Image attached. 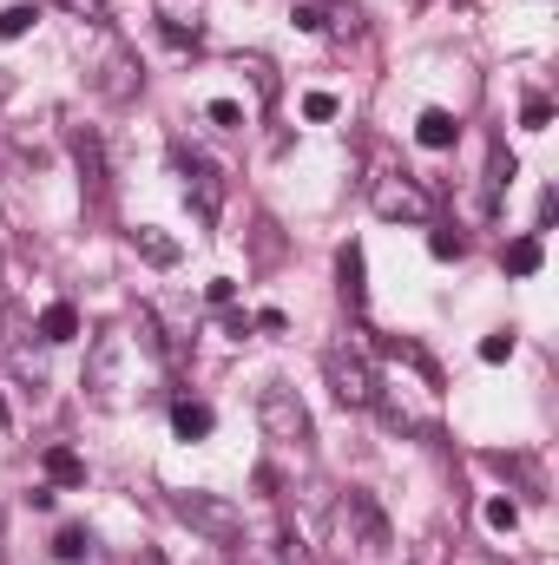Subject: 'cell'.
I'll return each instance as SVG.
<instances>
[{
  "mask_svg": "<svg viewBox=\"0 0 559 565\" xmlns=\"http://www.w3.org/2000/svg\"><path fill=\"white\" fill-rule=\"evenodd\" d=\"M323 375H329V388H336L342 408H376L382 402V382H376V369L356 349H323Z\"/></svg>",
  "mask_w": 559,
  "mask_h": 565,
  "instance_id": "6da1fadb",
  "label": "cell"
},
{
  "mask_svg": "<svg viewBox=\"0 0 559 565\" xmlns=\"http://www.w3.org/2000/svg\"><path fill=\"white\" fill-rule=\"evenodd\" d=\"M178 520H184L191 533L218 540V546H238V540H244V513H238L224 493H178Z\"/></svg>",
  "mask_w": 559,
  "mask_h": 565,
  "instance_id": "7a4b0ae2",
  "label": "cell"
},
{
  "mask_svg": "<svg viewBox=\"0 0 559 565\" xmlns=\"http://www.w3.org/2000/svg\"><path fill=\"white\" fill-rule=\"evenodd\" d=\"M257 422H264V434H271L277 447H309V408H303L296 388H283V382H271V388L257 395Z\"/></svg>",
  "mask_w": 559,
  "mask_h": 565,
  "instance_id": "3957f363",
  "label": "cell"
},
{
  "mask_svg": "<svg viewBox=\"0 0 559 565\" xmlns=\"http://www.w3.org/2000/svg\"><path fill=\"white\" fill-rule=\"evenodd\" d=\"M369 204H376V217H389V224H421V217H428V191H421L409 171H376V178H369Z\"/></svg>",
  "mask_w": 559,
  "mask_h": 565,
  "instance_id": "277c9868",
  "label": "cell"
},
{
  "mask_svg": "<svg viewBox=\"0 0 559 565\" xmlns=\"http://www.w3.org/2000/svg\"><path fill=\"white\" fill-rule=\"evenodd\" d=\"M336 533H342V540L356 533V546H362L369 559H376V553H389V520L376 513V500H369V493H349V500L336 507Z\"/></svg>",
  "mask_w": 559,
  "mask_h": 565,
  "instance_id": "5b68a950",
  "label": "cell"
},
{
  "mask_svg": "<svg viewBox=\"0 0 559 565\" xmlns=\"http://www.w3.org/2000/svg\"><path fill=\"white\" fill-rule=\"evenodd\" d=\"M184 178H191V184H184V198H198V217H204V224H218V211H224V171H218L211 158H191V164H184Z\"/></svg>",
  "mask_w": 559,
  "mask_h": 565,
  "instance_id": "8992f818",
  "label": "cell"
},
{
  "mask_svg": "<svg viewBox=\"0 0 559 565\" xmlns=\"http://www.w3.org/2000/svg\"><path fill=\"white\" fill-rule=\"evenodd\" d=\"M99 93H106V99H133V93H139V60H133L126 46H113V53L99 60Z\"/></svg>",
  "mask_w": 559,
  "mask_h": 565,
  "instance_id": "52a82bcc",
  "label": "cell"
},
{
  "mask_svg": "<svg viewBox=\"0 0 559 565\" xmlns=\"http://www.w3.org/2000/svg\"><path fill=\"white\" fill-rule=\"evenodd\" d=\"M119 349H126V335H99V349H93V395L99 402L119 395Z\"/></svg>",
  "mask_w": 559,
  "mask_h": 565,
  "instance_id": "ba28073f",
  "label": "cell"
},
{
  "mask_svg": "<svg viewBox=\"0 0 559 565\" xmlns=\"http://www.w3.org/2000/svg\"><path fill=\"white\" fill-rule=\"evenodd\" d=\"M198 13H204V0H158V26H165V40H171V46L198 40Z\"/></svg>",
  "mask_w": 559,
  "mask_h": 565,
  "instance_id": "9c48e42d",
  "label": "cell"
},
{
  "mask_svg": "<svg viewBox=\"0 0 559 565\" xmlns=\"http://www.w3.org/2000/svg\"><path fill=\"white\" fill-rule=\"evenodd\" d=\"M415 139L428 145V151H447V145L461 139V119H454V113H441V106H428V113L415 119Z\"/></svg>",
  "mask_w": 559,
  "mask_h": 565,
  "instance_id": "30bf717a",
  "label": "cell"
},
{
  "mask_svg": "<svg viewBox=\"0 0 559 565\" xmlns=\"http://www.w3.org/2000/svg\"><path fill=\"white\" fill-rule=\"evenodd\" d=\"M73 158H80L86 191L99 198V191H106V151H99V139H93V132H73Z\"/></svg>",
  "mask_w": 559,
  "mask_h": 565,
  "instance_id": "8fae6325",
  "label": "cell"
},
{
  "mask_svg": "<svg viewBox=\"0 0 559 565\" xmlns=\"http://www.w3.org/2000/svg\"><path fill=\"white\" fill-rule=\"evenodd\" d=\"M46 480L53 487H86V460L73 447H46Z\"/></svg>",
  "mask_w": 559,
  "mask_h": 565,
  "instance_id": "7c38bea8",
  "label": "cell"
},
{
  "mask_svg": "<svg viewBox=\"0 0 559 565\" xmlns=\"http://www.w3.org/2000/svg\"><path fill=\"white\" fill-rule=\"evenodd\" d=\"M171 427H178V440H204V434L218 427V415H211L204 402H178V408H171Z\"/></svg>",
  "mask_w": 559,
  "mask_h": 565,
  "instance_id": "4fadbf2b",
  "label": "cell"
},
{
  "mask_svg": "<svg viewBox=\"0 0 559 565\" xmlns=\"http://www.w3.org/2000/svg\"><path fill=\"white\" fill-rule=\"evenodd\" d=\"M73 335H80V309L73 302H53L40 316V342H73Z\"/></svg>",
  "mask_w": 559,
  "mask_h": 565,
  "instance_id": "5bb4252c",
  "label": "cell"
},
{
  "mask_svg": "<svg viewBox=\"0 0 559 565\" xmlns=\"http://www.w3.org/2000/svg\"><path fill=\"white\" fill-rule=\"evenodd\" d=\"M139 250H145V264H158V270L178 264V244H171L165 231H151V224H139Z\"/></svg>",
  "mask_w": 559,
  "mask_h": 565,
  "instance_id": "9a60e30c",
  "label": "cell"
},
{
  "mask_svg": "<svg viewBox=\"0 0 559 565\" xmlns=\"http://www.w3.org/2000/svg\"><path fill=\"white\" fill-rule=\"evenodd\" d=\"M53 559H66V565L93 559V533H86V526H66V533L53 540Z\"/></svg>",
  "mask_w": 559,
  "mask_h": 565,
  "instance_id": "2e32d148",
  "label": "cell"
},
{
  "mask_svg": "<svg viewBox=\"0 0 559 565\" xmlns=\"http://www.w3.org/2000/svg\"><path fill=\"white\" fill-rule=\"evenodd\" d=\"M342 296H349V309L369 302V289H362V250H356V244L342 250Z\"/></svg>",
  "mask_w": 559,
  "mask_h": 565,
  "instance_id": "e0dca14e",
  "label": "cell"
},
{
  "mask_svg": "<svg viewBox=\"0 0 559 565\" xmlns=\"http://www.w3.org/2000/svg\"><path fill=\"white\" fill-rule=\"evenodd\" d=\"M507 270H514V277H534V270H540V237H514V244H507Z\"/></svg>",
  "mask_w": 559,
  "mask_h": 565,
  "instance_id": "ac0fdd59",
  "label": "cell"
},
{
  "mask_svg": "<svg viewBox=\"0 0 559 565\" xmlns=\"http://www.w3.org/2000/svg\"><path fill=\"white\" fill-rule=\"evenodd\" d=\"M60 13H73V20H86V26H113V0H53Z\"/></svg>",
  "mask_w": 559,
  "mask_h": 565,
  "instance_id": "d6986e66",
  "label": "cell"
},
{
  "mask_svg": "<svg viewBox=\"0 0 559 565\" xmlns=\"http://www.w3.org/2000/svg\"><path fill=\"white\" fill-rule=\"evenodd\" d=\"M481 513H487V526H494V533H514V526H520V507H514L507 493H494V500H487Z\"/></svg>",
  "mask_w": 559,
  "mask_h": 565,
  "instance_id": "ffe728a7",
  "label": "cell"
},
{
  "mask_svg": "<svg viewBox=\"0 0 559 565\" xmlns=\"http://www.w3.org/2000/svg\"><path fill=\"white\" fill-rule=\"evenodd\" d=\"M33 20H40V7H7V13H0V40H20V33H33Z\"/></svg>",
  "mask_w": 559,
  "mask_h": 565,
  "instance_id": "44dd1931",
  "label": "cell"
},
{
  "mask_svg": "<svg viewBox=\"0 0 559 565\" xmlns=\"http://www.w3.org/2000/svg\"><path fill=\"white\" fill-rule=\"evenodd\" d=\"M238 73H251V79H257V93H264V106L277 99V73H271L264 60H238Z\"/></svg>",
  "mask_w": 559,
  "mask_h": 565,
  "instance_id": "7402d4cb",
  "label": "cell"
},
{
  "mask_svg": "<svg viewBox=\"0 0 559 565\" xmlns=\"http://www.w3.org/2000/svg\"><path fill=\"white\" fill-rule=\"evenodd\" d=\"M303 119H316V126L336 119V99H329V93H309V99H303Z\"/></svg>",
  "mask_w": 559,
  "mask_h": 565,
  "instance_id": "603a6c76",
  "label": "cell"
},
{
  "mask_svg": "<svg viewBox=\"0 0 559 565\" xmlns=\"http://www.w3.org/2000/svg\"><path fill=\"white\" fill-rule=\"evenodd\" d=\"M211 126H224V132H231V126H244V106H231V99H211Z\"/></svg>",
  "mask_w": 559,
  "mask_h": 565,
  "instance_id": "cb8c5ba5",
  "label": "cell"
},
{
  "mask_svg": "<svg viewBox=\"0 0 559 565\" xmlns=\"http://www.w3.org/2000/svg\"><path fill=\"white\" fill-rule=\"evenodd\" d=\"M520 119H527V132H547V126H553V106H547V99H527Z\"/></svg>",
  "mask_w": 559,
  "mask_h": 565,
  "instance_id": "d4e9b609",
  "label": "cell"
},
{
  "mask_svg": "<svg viewBox=\"0 0 559 565\" xmlns=\"http://www.w3.org/2000/svg\"><path fill=\"white\" fill-rule=\"evenodd\" d=\"M428 250L447 264V257H461V237H454V231H428Z\"/></svg>",
  "mask_w": 559,
  "mask_h": 565,
  "instance_id": "484cf974",
  "label": "cell"
},
{
  "mask_svg": "<svg viewBox=\"0 0 559 565\" xmlns=\"http://www.w3.org/2000/svg\"><path fill=\"white\" fill-rule=\"evenodd\" d=\"M507 355H514V335H487L481 342V362H507Z\"/></svg>",
  "mask_w": 559,
  "mask_h": 565,
  "instance_id": "4316f807",
  "label": "cell"
},
{
  "mask_svg": "<svg viewBox=\"0 0 559 565\" xmlns=\"http://www.w3.org/2000/svg\"><path fill=\"white\" fill-rule=\"evenodd\" d=\"M20 375H27V382H33V388H40V382H46V362H40V355H33V349H20Z\"/></svg>",
  "mask_w": 559,
  "mask_h": 565,
  "instance_id": "83f0119b",
  "label": "cell"
},
{
  "mask_svg": "<svg viewBox=\"0 0 559 565\" xmlns=\"http://www.w3.org/2000/svg\"><path fill=\"white\" fill-rule=\"evenodd\" d=\"M231 296H238V282H231V277L211 282V302H218V309H231Z\"/></svg>",
  "mask_w": 559,
  "mask_h": 565,
  "instance_id": "f1b7e54d",
  "label": "cell"
},
{
  "mask_svg": "<svg viewBox=\"0 0 559 565\" xmlns=\"http://www.w3.org/2000/svg\"><path fill=\"white\" fill-rule=\"evenodd\" d=\"M283 565H309V553H303L296 540H283Z\"/></svg>",
  "mask_w": 559,
  "mask_h": 565,
  "instance_id": "f546056e",
  "label": "cell"
},
{
  "mask_svg": "<svg viewBox=\"0 0 559 565\" xmlns=\"http://www.w3.org/2000/svg\"><path fill=\"white\" fill-rule=\"evenodd\" d=\"M133 565H165V553H158V546H139V559Z\"/></svg>",
  "mask_w": 559,
  "mask_h": 565,
  "instance_id": "4dcf8cb0",
  "label": "cell"
},
{
  "mask_svg": "<svg viewBox=\"0 0 559 565\" xmlns=\"http://www.w3.org/2000/svg\"><path fill=\"white\" fill-rule=\"evenodd\" d=\"M0 427H7V402H0Z\"/></svg>",
  "mask_w": 559,
  "mask_h": 565,
  "instance_id": "1f68e13d",
  "label": "cell"
}]
</instances>
